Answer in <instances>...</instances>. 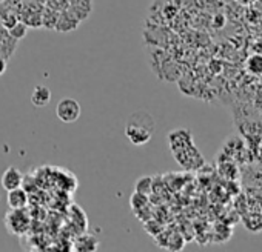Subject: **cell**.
I'll use <instances>...</instances> for the list:
<instances>
[{"instance_id": "obj_17", "label": "cell", "mask_w": 262, "mask_h": 252, "mask_svg": "<svg viewBox=\"0 0 262 252\" xmlns=\"http://www.w3.org/2000/svg\"><path fill=\"white\" fill-rule=\"evenodd\" d=\"M234 2L242 5V7H250V5H254L257 0H234Z\"/></svg>"}, {"instance_id": "obj_3", "label": "cell", "mask_w": 262, "mask_h": 252, "mask_svg": "<svg viewBox=\"0 0 262 252\" xmlns=\"http://www.w3.org/2000/svg\"><path fill=\"white\" fill-rule=\"evenodd\" d=\"M82 114V108L80 103L74 98L65 97L62 100H59L57 106H56V115L60 121L63 123H74L80 118Z\"/></svg>"}, {"instance_id": "obj_10", "label": "cell", "mask_w": 262, "mask_h": 252, "mask_svg": "<svg viewBox=\"0 0 262 252\" xmlns=\"http://www.w3.org/2000/svg\"><path fill=\"white\" fill-rule=\"evenodd\" d=\"M51 102V91L45 85H36L31 94V103L37 108H43Z\"/></svg>"}, {"instance_id": "obj_9", "label": "cell", "mask_w": 262, "mask_h": 252, "mask_svg": "<svg viewBox=\"0 0 262 252\" xmlns=\"http://www.w3.org/2000/svg\"><path fill=\"white\" fill-rule=\"evenodd\" d=\"M16 45H17V42L8 34L7 28H4L2 23H0V56H4L5 59H10L16 49Z\"/></svg>"}, {"instance_id": "obj_6", "label": "cell", "mask_w": 262, "mask_h": 252, "mask_svg": "<svg viewBox=\"0 0 262 252\" xmlns=\"http://www.w3.org/2000/svg\"><path fill=\"white\" fill-rule=\"evenodd\" d=\"M22 183H24V174L20 172V169H17L14 166L7 168L5 172L2 174V179H0V185H2V188L7 192L11 189L20 188Z\"/></svg>"}, {"instance_id": "obj_18", "label": "cell", "mask_w": 262, "mask_h": 252, "mask_svg": "<svg viewBox=\"0 0 262 252\" xmlns=\"http://www.w3.org/2000/svg\"><path fill=\"white\" fill-rule=\"evenodd\" d=\"M0 2H2V0H0Z\"/></svg>"}, {"instance_id": "obj_8", "label": "cell", "mask_w": 262, "mask_h": 252, "mask_svg": "<svg viewBox=\"0 0 262 252\" xmlns=\"http://www.w3.org/2000/svg\"><path fill=\"white\" fill-rule=\"evenodd\" d=\"M8 206L11 209H22V208H27L28 205V192L25 189L20 188H16V189H11L8 191Z\"/></svg>"}, {"instance_id": "obj_14", "label": "cell", "mask_w": 262, "mask_h": 252, "mask_svg": "<svg viewBox=\"0 0 262 252\" xmlns=\"http://www.w3.org/2000/svg\"><path fill=\"white\" fill-rule=\"evenodd\" d=\"M129 205H131V208H133L135 211H138V209H141V208L148 205V195L135 191V194L131 195V198H129Z\"/></svg>"}, {"instance_id": "obj_2", "label": "cell", "mask_w": 262, "mask_h": 252, "mask_svg": "<svg viewBox=\"0 0 262 252\" xmlns=\"http://www.w3.org/2000/svg\"><path fill=\"white\" fill-rule=\"evenodd\" d=\"M155 131H156L155 117L145 109L135 111L128 117L125 124V137L129 140L131 145L136 146H142L148 143Z\"/></svg>"}, {"instance_id": "obj_15", "label": "cell", "mask_w": 262, "mask_h": 252, "mask_svg": "<svg viewBox=\"0 0 262 252\" xmlns=\"http://www.w3.org/2000/svg\"><path fill=\"white\" fill-rule=\"evenodd\" d=\"M247 68L251 74L260 75L262 74V56H251L247 62Z\"/></svg>"}, {"instance_id": "obj_13", "label": "cell", "mask_w": 262, "mask_h": 252, "mask_svg": "<svg viewBox=\"0 0 262 252\" xmlns=\"http://www.w3.org/2000/svg\"><path fill=\"white\" fill-rule=\"evenodd\" d=\"M135 191L136 192H141V194H145V195H150L153 192V179L148 177V175L141 177L135 183Z\"/></svg>"}, {"instance_id": "obj_11", "label": "cell", "mask_w": 262, "mask_h": 252, "mask_svg": "<svg viewBox=\"0 0 262 252\" xmlns=\"http://www.w3.org/2000/svg\"><path fill=\"white\" fill-rule=\"evenodd\" d=\"M57 17H59V11L45 5V8L42 11V28L54 31L56 23H57Z\"/></svg>"}, {"instance_id": "obj_12", "label": "cell", "mask_w": 262, "mask_h": 252, "mask_svg": "<svg viewBox=\"0 0 262 252\" xmlns=\"http://www.w3.org/2000/svg\"><path fill=\"white\" fill-rule=\"evenodd\" d=\"M8 31V34L16 40V42H19V40H22V39H25L27 37V33H28V27L19 19L11 28H8L7 30Z\"/></svg>"}, {"instance_id": "obj_1", "label": "cell", "mask_w": 262, "mask_h": 252, "mask_svg": "<svg viewBox=\"0 0 262 252\" xmlns=\"http://www.w3.org/2000/svg\"><path fill=\"white\" fill-rule=\"evenodd\" d=\"M173 157L187 169H194L204 165V159L193 143L191 133L187 130H176L168 136Z\"/></svg>"}, {"instance_id": "obj_16", "label": "cell", "mask_w": 262, "mask_h": 252, "mask_svg": "<svg viewBox=\"0 0 262 252\" xmlns=\"http://www.w3.org/2000/svg\"><path fill=\"white\" fill-rule=\"evenodd\" d=\"M7 68H8V59L0 56V75H4L7 72Z\"/></svg>"}, {"instance_id": "obj_5", "label": "cell", "mask_w": 262, "mask_h": 252, "mask_svg": "<svg viewBox=\"0 0 262 252\" xmlns=\"http://www.w3.org/2000/svg\"><path fill=\"white\" fill-rule=\"evenodd\" d=\"M67 10L82 23L93 13V0H68Z\"/></svg>"}, {"instance_id": "obj_7", "label": "cell", "mask_w": 262, "mask_h": 252, "mask_svg": "<svg viewBox=\"0 0 262 252\" xmlns=\"http://www.w3.org/2000/svg\"><path fill=\"white\" fill-rule=\"evenodd\" d=\"M80 25V22L68 11V10H62L59 11V17H57V23H56V30L57 33H71L74 30H77Z\"/></svg>"}, {"instance_id": "obj_4", "label": "cell", "mask_w": 262, "mask_h": 252, "mask_svg": "<svg viewBox=\"0 0 262 252\" xmlns=\"http://www.w3.org/2000/svg\"><path fill=\"white\" fill-rule=\"evenodd\" d=\"M5 223H7V228L11 234L22 235L30 228V215L25 211V208L11 209V212H8V215L5 218Z\"/></svg>"}]
</instances>
